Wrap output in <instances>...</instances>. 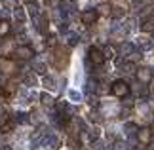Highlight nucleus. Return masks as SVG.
Here are the masks:
<instances>
[{
  "mask_svg": "<svg viewBox=\"0 0 154 150\" xmlns=\"http://www.w3.org/2000/svg\"><path fill=\"white\" fill-rule=\"evenodd\" d=\"M48 135H51L48 127H38V131H36V133L32 135V139H31V148H38V146H44V141L48 139Z\"/></svg>",
  "mask_w": 154,
  "mask_h": 150,
  "instance_id": "obj_1",
  "label": "nucleus"
},
{
  "mask_svg": "<svg viewBox=\"0 0 154 150\" xmlns=\"http://www.w3.org/2000/svg\"><path fill=\"white\" fill-rule=\"evenodd\" d=\"M110 91L112 95H116V97H128V93H129V86L124 80H116V82H112V87H110Z\"/></svg>",
  "mask_w": 154,
  "mask_h": 150,
  "instance_id": "obj_2",
  "label": "nucleus"
},
{
  "mask_svg": "<svg viewBox=\"0 0 154 150\" xmlns=\"http://www.w3.org/2000/svg\"><path fill=\"white\" fill-rule=\"evenodd\" d=\"M88 59H90V63H93V65H103L105 63L103 51H99L97 47H90V51H88Z\"/></svg>",
  "mask_w": 154,
  "mask_h": 150,
  "instance_id": "obj_3",
  "label": "nucleus"
},
{
  "mask_svg": "<svg viewBox=\"0 0 154 150\" xmlns=\"http://www.w3.org/2000/svg\"><path fill=\"white\" fill-rule=\"evenodd\" d=\"M14 55L17 59H31L34 55V51H32V47L31 46H19V47H15V51H14Z\"/></svg>",
  "mask_w": 154,
  "mask_h": 150,
  "instance_id": "obj_4",
  "label": "nucleus"
},
{
  "mask_svg": "<svg viewBox=\"0 0 154 150\" xmlns=\"http://www.w3.org/2000/svg\"><path fill=\"white\" fill-rule=\"evenodd\" d=\"M135 74H137L139 84H143V86H146V84L152 82V70H150V69H139Z\"/></svg>",
  "mask_w": 154,
  "mask_h": 150,
  "instance_id": "obj_5",
  "label": "nucleus"
},
{
  "mask_svg": "<svg viewBox=\"0 0 154 150\" xmlns=\"http://www.w3.org/2000/svg\"><path fill=\"white\" fill-rule=\"evenodd\" d=\"M97 17H99L97 10H86L84 14H82V23H84V25H93V23L97 21Z\"/></svg>",
  "mask_w": 154,
  "mask_h": 150,
  "instance_id": "obj_6",
  "label": "nucleus"
},
{
  "mask_svg": "<svg viewBox=\"0 0 154 150\" xmlns=\"http://www.w3.org/2000/svg\"><path fill=\"white\" fill-rule=\"evenodd\" d=\"M137 139H139L141 145H149V142L152 141V131H150V127L139 129V131H137Z\"/></svg>",
  "mask_w": 154,
  "mask_h": 150,
  "instance_id": "obj_7",
  "label": "nucleus"
},
{
  "mask_svg": "<svg viewBox=\"0 0 154 150\" xmlns=\"http://www.w3.org/2000/svg\"><path fill=\"white\" fill-rule=\"evenodd\" d=\"M59 145H61V141H59L53 133H51V135H48V139L44 141V148H50V150H57V148H59Z\"/></svg>",
  "mask_w": 154,
  "mask_h": 150,
  "instance_id": "obj_8",
  "label": "nucleus"
},
{
  "mask_svg": "<svg viewBox=\"0 0 154 150\" xmlns=\"http://www.w3.org/2000/svg\"><path fill=\"white\" fill-rule=\"evenodd\" d=\"M120 53H122V57L133 55V53H135V46L131 44V42H122V44H120Z\"/></svg>",
  "mask_w": 154,
  "mask_h": 150,
  "instance_id": "obj_9",
  "label": "nucleus"
},
{
  "mask_svg": "<svg viewBox=\"0 0 154 150\" xmlns=\"http://www.w3.org/2000/svg\"><path fill=\"white\" fill-rule=\"evenodd\" d=\"M137 46L141 47L143 51H149V50H152V40H149V38H145V36H141V38H137Z\"/></svg>",
  "mask_w": 154,
  "mask_h": 150,
  "instance_id": "obj_10",
  "label": "nucleus"
},
{
  "mask_svg": "<svg viewBox=\"0 0 154 150\" xmlns=\"http://www.w3.org/2000/svg\"><path fill=\"white\" fill-rule=\"evenodd\" d=\"M120 69H122V72H126V74H135L137 72V65L131 63V61H124V65Z\"/></svg>",
  "mask_w": 154,
  "mask_h": 150,
  "instance_id": "obj_11",
  "label": "nucleus"
},
{
  "mask_svg": "<svg viewBox=\"0 0 154 150\" xmlns=\"http://www.w3.org/2000/svg\"><path fill=\"white\" fill-rule=\"evenodd\" d=\"M32 69H34V72H38V74H46V63L44 61H40V59H34L32 61Z\"/></svg>",
  "mask_w": 154,
  "mask_h": 150,
  "instance_id": "obj_12",
  "label": "nucleus"
},
{
  "mask_svg": "<svg viewBox=\"0 0 154 150\" xmlns=\"http://www.w3.org/2000/svg\"><path fill=\"white\" fill-rule=\"evenodd\" d=\"M124 131H126V135H129V137H133V135H137V125H135L133 122H128L126 125H124Z\"/></svg>",
  "mask_w": 154,
  "mask_h": 150,
  "instance_id": "obj_13",
  "label": "nucleus"
},
{
  "mask_svg": "<svg viewBox=\"0 0 154 150\" xmlns=\"http://www.w3.org/2000/svg\"><path fill=\"white\" fill-rule=\"evenodd\" d=\"M34 25H36V29H38L40 32H46V31H48V23H46V17H42V15H40L36 21H34Z\"/></svg>",
  "mask_w": 154,
  "mask_h": 150,
  "instance_id": "obj_14",
  "label": "nucleus"
},
{
  "mask_svg": "<svg viewBox=\"0 0 154 150\" xmlns=\"http://www.w3.org/2000/svg\"><path fill=\"white\" fill-rule=\"evenodd\" d=\"M27 10H29V14H31L32 21H36L38 17H40V11H38V6L36 4H27Z\"/></svg>",
  "mask_w": 154,
  "mask_h": 150,
  "instance_id": "obj_15",
  "label": "nucleus"
},
{
  "mask_svg": "<svg viewBox=\"0 0 154 150\" xmlns=\"http://www.w3.org/2000/svg\"><path fill=\"white\" fill-rule=\"evenodd\" d=\"M141 29H143L145 32H154V17H150V19H145V23L141 25Z\"/></svg>",
  "mask_w": 154,
  "mask_h": 150,
  "instance_id": "obj_16",
  "label": "nucleus"
},
{
  "mask_svg": "<svg viewBox=\"0 0 154 150\" xmlns=\"http://www.w3.org/2000/svg\"><path fill=\"white\" fill-rule=\"evenodd\" d=\"M65 38H67V44L69 46H76L80 42V38H78V34H76V32H67V36H65Z\"/></svg>",
  "mask_w": 154,
  "mask_h": 150,
  "instance_id": "obj_17",
  "label": "nucleus"
},
{
  "mask_svg": "<svg viewBox=\"0 0 154 150\" xmlns=\"http://www.w3.org/2000/svg\"><path fill=\"white\" fill-rule=\"evenodd\" d=\"M14 17H15V19L19 21V23H23V21H25V17H27V15H25V10L17 6V8L14 10Z\"/></svg>",
  "mask_w": 154,
  "mask_h": 150,
  "instance_id": "obj_18",
  "label": "nucleus"
},
{
  "mask_svg": "<svg viewBox=\"0 0 154 150\" xmlns=\"http://www.w3.org/2000/svg\"><path fill=\"white\" fill-rule=\"evenodd\" d=\"M135 93L139 95V97H146L149 95V89H146V86H143V84H137V87H135Z\"/></svg>",
  "mask_w": 154,
  "mask_h": 150,
  "instance_id": "obj_19",
  "label": "nucleus"
},
{
  "mask_svg": "<svg viewBox=\"0 0 154 150\" xmlns=\"http://www.w3.org/2000/svg\"><path fill=\"white\" fill-rule=\"evenodd\" d=\"M103 55H105V59H112V57H114V47H112V46H105L103 47Z\"/></svg>",
  "mask_w": 154,
  "mask_h": 150,
  "instance_id": "obj_20",
  "label": "nucleus"
},
{
  "mask_svg": "<svg viewBox=\"0 0 154 150\" xmlns=\"http://www.w3.org/2000/svg\"><path fill=\"white\" fill-rule=\"evenodd\" d=\"M95 89H97V80H88V82H86V91H88V93L95 91Z\"/></svg>",
  "mask_w": 154,
  "mask_h": 150,
  "instance_id": "obj_21",
  "label": "nucleus"
},
{
  "mask_svg": "<svg viewBox=\"0 0 154 150\" xmlns=\"http://www.w3.org/2000/svg\"><path fill=\"white\" fill-rule=\"evenodd\" d=\"M44 86L48 89H55V80L51 76H44Z\"/></svg>",
  "mask_w": 154,
  "mask_h": 150,
  "instance_id": "obj_22",
  "label": "nucleus"
},
{
  "mask_svg": "<svg viewBox=\"0 0 154 150\" xmlns=\"http://www.w3.org/2000/svg\"><path fill=\"white\" fill-rule=\"evenodd\" d=\"M40 99H42V105H46V106H51L53 105L51 95H48V93H42V95H40Z\"/></svg>",
  "mask_w": 154,
  "mask_h": 150,
  "instance_id": "obj_23",
  "label": "nucleus"
},
{
  "mask_svg": "<svg viewBox=\"0 0 154 150\" xmlns=\"http://www.w3.org/2000/svg\"><path fill=\"white\" fill-rule=\"evenodd\" d=\"M124 14H126V11H124L122 8H112V11H110V15L114 17V19H120V17H124Z\"/></svg>",
  "mask_w": 154,
  "mask_h": 150,
  "instance_id": "obj_24",
  "label": "nucleus"
},
{
  "mask_svg": "<svg viewBox=\"0 0 154 150\" xmlns=\"http://www.w3.org/2000/svg\"><path fill=\"white\" fill-rule=\"evenodd\" d=\"M10 32V23L8 21H2L0 23V36H4V34Z\"/></svg>",
  "mask_w": 154,
  "mask_h": 150,
  "instance_id": "obj_25",
  "label": "nucleus"
},
{
  "mask_svg": "<svg viewBox=\"0 0 154 150\" xmlns=\"http://www.w3.org/2000/svg\"><path fill=\"white\" fill-rule=\"evenodd\" d=\"M69 97L72 99L74 103H78V101H82V95H80L78 91H76V89H70V91H69Z\"/></svg>",
  "mask_w": 154,
  "mask_h": 150,
  "instance_id": "obj_26",
  "label": "nucleus"
},
{
  "mask_svg": "<svg viewBox=\"0 0 154 150\" xmlns=\"http://www.w3.org/2000/svg\"><path fill=\"white\" fill-rule=\"evenodd\" d=\"M97 10L101 11V14H105V15H106V14H110V11H112V8H110V4H106V2H103V4L99 6Z\"/></svg>",
  "mask_w": 154,
  "mask_h": 150,
  "instance_id": "obj_27",
  "label": "nucleus"
},
{
  "mask_svg": "<svg viewBox=\"0 0 154 150\" xmlns=\"http://www.w3.org/2000/svg\"><path fill=\"white\" fill-rule=\"evenodd\" d=\"M112 150H128V145L124 141H116L114 145H112Z\"/></svg>",
  "mask_w": 154,
  "mask_h": 150,
  "instance_id": "obj_28",
  "label": "nucleus"
},
{
  "mask_svg": "<svg viewBox=\"0 0 154 150\" xmlns=\"http://www.w3.org/2000/svg\"><path fill=\"white\" fill-rule=\"evenodd\" d=\"M15 122H19V124H27V122H29L27 114H23V112H17V114H15Z\"/></svg>",
  "mask_w": 154,
  "mask_h": 150,
  "instance_id": "obj_29",
  "label": "nucleus"
},
{
  "mask_svg": "<svg viewBox=\"0 0 154 150\" xmlns=\"http://www.w3.org/2000/svg\"><path fill=\"white\" fill-rule=\"evenodd\" d=\"M4 6L6 8H17V0H4Z\"/></svg>",
  "mask_w": 154,
  "mask_h": 150,
  "instance_id": "obj_30",
  "label": "nucleus"
},
{
  "mask_svg": "<svg viewBox=\"0 0 154 150\" xmlns=\"http://www.w3.org/2000/svg\"><path fill=\"white\" fill-rule=\"evenodd\" d=\"M25 82L29 84V86H36V78H34L32 74H29V76L25 78Z\"/></svg>",
  "mask_w": 154,
  "mask_h": 150,
  "instance_id": "obj_31",
  "label": "nucleus"
},
{
  "mask_svg": "<svg viewBox=\"0 0 154 150\" xmlns=\"http://www.w3.org/2000/svg\"><path fill=\"white\" fill-rule=\"evenodd\" d=\"M128 116H129V109H124L122 114H120V118H128Z\"/></svg>",
  "mask_w": 154,
  "mask_h": 150,
  "instance_id": "obj_32",
  "label": "nucleus"
},
{
  "mask_svg": "<svg viewBox=\"0 0 154 150\" xmlns=\"http://www.w3.org/2000/svg\"><path fill=\"white\" fill-rule=\"evenodd\" d=\"M6 15H8V11H6V10H0V19H4Z\"/></svg>",
  "mask_w": 154,
  "mask_h": 150,
  "instance_id": "obj_33",
  "label": "nucleus"
},
{
  "mask_svg": "<svg viewBox=\"0 0 154 150\" xmlns=\"http://www.w3.org/2000/svg\"><path fill=\"white\" fill-rule=\"evenodd\" d=\"M0 86H4V76L0 74Z\"/></svg>",
  "mask_w": 154,
  "mask_h": 150,
  "instance_id": "obj_34",
  "label": "nucleus"
},
{
  "mask_svg": "<svg viewBox=\"0 0 154 150\" xmlns=\"http://www.w3.org/2000/svg\"><path fill=\"white\" fill-rule=\"evenodd\" d=\"M0 150H11L10 146H0Z\"/></svg>",
  "mask_w": 154,
  "mask_h": 150,
  "instance_id": "obj_35",
  "label": "nucleus"
},
{
  "mask_svg": "<svg viewBox=\"0 0 154 150\" xmlns=\"http://www.w3.org/2000/svg\"><path fill=\"white\" fill-rule=\"evenodd\" d=\"M131 2H135V4H139V2H143V0H131Z\"/></svg>",
  "mask_w": 154,
  "mask_h": 150,
  "instance_id": "obj_36",
  "label": "nucleus"
},
{
  "mask_svg": "<svg viewBox=\"0 0 154 150\" xmlns=\"http://www.w3.org/2000/svg\"><path fill=\"white\" fill-rule=\"evenodd\" d=\"M150 131H152V135H154V125H152V127H150Z\"/></svg>",
  "mask_w": 154,
  "mask_h": 150,
  "instance_id": "obj_37",
  "label": "nucleus"
},
{
  "mask_svg": "<svg viewBox=\"0 0 154 150\" xmlns=\"http://www.w3.org/2000/svg\"><path fill=\"white\" fill-rule=\"evenodd\" d=\"M137 150H143V148H137Z\"/></svg>",
  "mask_w": 154,
  "mask_h": 150,
  "instance_id": "obj_38",
  "label": "nucleus"
}]
</instances>
